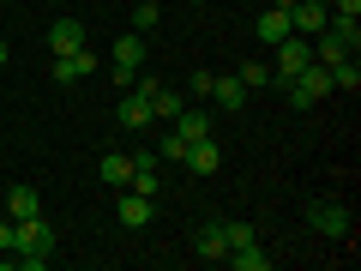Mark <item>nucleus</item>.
<instances>
[{"instance_id": "27", "label": "nucleus", "mask_w": 361, "mask_h": 271, "mask_svg": "<svg viewBox=\"0 0 361 271\" xmlns=\"http://www.w3.org/2000/svg\"><path fill=\"white\" fill-rule=\"evenodd\" d=\"M271 6H277V13H289V6H295V0H271Z\"/></svg>"}, {"instance_id": "3", "label": "nucleus", "mask_w": 361, "mask_h": 271, "mask_svg": "<svg viewBox=\"0 0 361 271\" xmlns=\"http://www.w3.org/2000/svg\"><path fill=\"white\" fill-rule=\"evenodd\" d=\"M307 229L343 241V235H349V205H337V199H313V205H307Z\"/></svg>"}, {"instance_id": "6", "label": "nucleus", "mask_w": 361, "mask_h": 271, "mask_svg": "<svg viewBox=\"0 0 361 271\" xmlns=\"http://www.w3.org/2000/svg\"><path fill=\"white\" fill-rule=\"evenodd\" d=\"M97 66H103V54L90 49V42L78 54H54V85H78V78H90Z\"/></svg>"}, {"instance_id": "21", "label": "nucleus", "mask_w": 361, "mask_h": 271, "mask_svg": "<svg viewBox=\"0 0 361 271\" xmlns=\"http://www.w3.org/2000/svg\"><path fill=\"white\" fill-rule=\"evenodd\" d=\"M229 265L235 271H271V253H259V241H253V247H241V253H229Z\"/></svg>"}, {"instance_id": "30", "label": "nucleus", "mask_w": 361, "mask_h": 271, "mask_svg": "<svg viewBox=\"0 0 361 271\" xmlns=\"http://www.w3.org/2000/svg\"><path fill=\"white\" fill-rule=\"evenodd\" d=\"M313 6H331V0H313Z\"/></svg>"}, {"instance_id": "16", "label": "nucleus", "mask_w": 361, "mask_h": 271, "mask_svg": "<svg viewBox=\"0 0 361 271\" xmlns=\"http://www.w3.org/2000/svg\"><path fill=\"white\" fill-rule=\"evenodd\" d=\"M199 253H205V259H229V235H223V217H205V229H199Z\"/></svg>"}, {"instance_id": "12", "label": "nucleus", "mask_w": 361, "mask_h": 271, "mask_svg": "<svg viewBox=\"0 0 361 271\" xmlns=\"http://www.w3.org/2000/svg\"><path fill=\"white\" fill-rule=\"evenodd\" d=\"M157 217V199H145V193H121V223H127V229H145V223Z\"/></svg>"}, {"instance_id": "32", "label": "nucleus", "mask_w": 361, "mask_h": 271, "mask_svg": "<svg viewBox=\"0 0 361 271\" xmlns=\"http://www.w3.org/2000/svg\"><path fill=\"white\" fill-rule=\"evenodd\" d=\"M49 6H61V0H49Z\"/></svg>"}, {"instance_id": "26", "label": "nucleus", "mask_w": 361, "mask_h": 271, "mask_svg": "<svg viewBox=\"0 0 361 271\" xmlns=\"http://www.w3.org/2000/svg\"><path fill=\"white\" fill-rule=\"evenodd\" d=\"M0 253H13V217H0Z\"/></svg>"}, {"instance_id": "31", "label": "nucleus", "mask_w": 361, "mask_h": 271, "mask_svg": "<svg viewBox=\"0 0 361 271\" xmlns=\"http://www.w3.org/2000/svg\"><path fill=\"white\" fill-rule=\"evenodd\" d=\"M0 6H13V0H0Z\"/></svg>"}, {"instance_id": "11", "label": "nucleus", "mask_w": 361, "mask_h": 271, "mask_svg": "<svg viewBox=\"0 0 361 271\" xmlns=\"http://www.w3.org/2000/svg\"><path fill=\"white\" fill-rule=\"evenodd\" d=\"M211 103H217V109H247V85L235 73H217V78H211Z\"/></svg>"}, {"instance_id": "28", "label": "nucleus", "mask_w": 361, "mask_h": 271, "mask_svg": "<svg viewBox=\"0 0 361 271\" xmlns=\"http://www.w3.org/2000/svg\"><path fill=\"white\" fill-rule=\"evenodd\" d=\"M187 6H205V0H187Z\"/></svg>"}, {"instance_id": "7", "label": "nucleus", "mask_w": 361, "mask_h": 271, "mask_svg": "<svg viewBox=\"0 0 361 271\" xmlns=\"http://www.w3.org/2000/svg\"><path fill=\"white\" fill-rule=\"evenodd\" d=\"M325 25H331V6H313V0H295L289 6V30L295 37H319Z\"/></svg>"}, {"instance_id": "4", "label": "nucleus", "mask_w": 361, "mask_h": 271, "mask_svg": "<svg viewBox=\"0 0 361 271\" xmlns=\"http://www.w3.org/2000/svg\"><path fill=\"white\" fill-rule=\"evenodd\" d=\"M13 247H25V253H49V259H54V223L42 217V211H37V217H18V223H13Z\"/></svg>"}, {"instance_id": "17", "label": "nucleus", "mask_w": 361, "mask_h": 271, "mask_svg": "<svg viewBox=\"0 0 361 271\" xmlns=\"http://www.w3.org/2000/svg\"><path fill=\"white\" fill-rule=\"evenodd\" d=\"M180 109H187V97H180L175 85H157V90H151V115H157V121H175Z\"/></svg>"}, {"instance_id": "8", "label": "nucleus", "mask_w": 361, "mask_h": 271, "mask_svg": "<svg viewBox=\"0 0 361 271\" xmlns=\"http://www.w3.org/2000/svg\"><path fill=\"white\" fill-rule=\"evenodd\" d=\"M85 42H90V37H85V25H78V18H66V13H61V18L49 25V49H54V54H78Z\"/></svg>"}, {"instance_id": "2", "label": "nucleus", "mask_w": 361, "mask_h": 271, "mask_svg": "<svg viewBox=\"0 0 361 271\" xmlns=\"http://www.w3.org/2000/svg\"><path fill=\"white\" fill-rule=\"evenodd\" d=\"M307 61H313V42L289 30V37L277 42V49H271V78H277V85H289V78H295V73H301Z\"/></svg>"}, {"instance_id": "15", "label": "nucleus", "mask_w": 361, "mask_h": 271, "mask_svg": "<svg viewBox=\"0 0 361 271\" xmlns=\"http://www.w3.org/2000/svg\"><path fill=\"white\" fill-rule=\"evenodd\" d=\"M175 133H180L187 145H193V139H211V109H180V115H175Z\"/></svg>"}, {"instance_id": "19", "label": "nucleus", "mask_w": 361, "mask_h": 271, "mask_svg": "<svg viewBox=\"0 0 361 271\" xmlns=\"http://www.w3.org/2000/svg\"><path fill=\"white\" fill-rule=\"evenodd\" d=\"M325 73H331V90H349V97H355V90H361V66L349 61V54H343V61H331V66H325Z\"/></svg>"}, {"instance_id": "18", "label": "nucleus", "mask_w": 361, "mask_h": 271, "mask_svg": "<svg viewBox=\"0 0 361 271\" xmlns=\"http://www.w3.org/2000/svg\"><path fill=\"white\" fill-rule=\"evenodd\" d=\"M97 175H103L109 187H127V175H133V157H127V151H109L103 163H97Z\"/></svg>"}, {"instance_id": "29", "label": "nucleus", "mask_w": 361, "mask_h": 271, "mask_svg": "<svg viewBox=\"0 0 361 271\" xmlns=\"http://www.w3.org/2000/svg\"><path fill=\"white\" fill-rule=\"evenodd\" d=\"M0 61H6V42H0Z\"/></svg>"}, {"instance_id": "9", "label": "nucleus", "mask_w": 361, "mask_h": 271, "mask_svg": "<svg viewBox=\"0 0 361 271\" xmlns=\"http://www.w3.org/2000/svg\"><path fill=\"white\" fill-rule=\"evenodd\" d=\"M180 163L193 169V175H217V169H223V151H217V139H193Z\"/></svg>"}, {"instance_id": "23", "label": "nucleus", "mask_w": 361, "mask_h": 271, "mask_svg": "<svg viewBox=\"0 0 361 271\" xmlns=\"http://www.w3.org/2000/svg\"><path fill=\"white\" fill-rule=\"evenodd\" d=\"M223 235H229V253L253 247V223H229V217H223Z\"/></svg>"}, {"instance_id": "22", "label": "nucleus", "mask_w": 361, "mask_h": 271, "mask_svg": "<svg viewBox=\"0 0 361 271\" xmlns=\"http://www.w3.org/2000/svg\"><path fill=\"white\" fill-rule=\"evenodd\" d=\"M157 18H163V13H157V0H139V6H133V37H151Z\"/></svg>"}, {"instance_id": "5", "label": "nucleus", "mask_w": 361, "mask_h": 271, "mask_svg": "<svg viewBox=\"0 0 361 271\" xmlns=\"http://www.w3.org/2000/svg\"><path fill=\"white\" fill-rule=\"evenodd\" d=\"M109 66H115V78H121V85H133V78L145 73V37H133V30H127V37H121L115 49H109Z\"/></svg>"}, {"instance_id": "14", "label": "nucleus", "mask_w": 361, "mask_h": 271, "mask_svg": "<svg viewBox=\"0 0 361 271\" xmlns=\"http://www.w3.org/2000/svg\"><path fill=\"white\" fill-rule=\"evenodd\" d=\"M253 37L265 42V49H277V42L289 37V13H277V6H271V13H259V18H253Z\"/></svg>"}, {"instance_id": "20", "label": "nucleus", "mask_w": 361, "mask_h": 271, "mask_svg": "<svg viewBox=\"0 0 361 271\" xmlns=\"http://www.w3.org/2000/svg\"><path fill=\"white\" fill-rule=\"evenodd\" d=\"M235 78H241L247 90H265V85H277V78H271V66H265V61H241V73H235Z\"/></svg>"}, {"instance_id": "13", "label": "nucleus", "mask_w": 361, "mask_h": 271, "mask_svg": "<svg viewBox=\"0 0 361 271\" xmlns=\"http://www.w3.org/2000/svg\"><path fill=\"white\" fill-rule=\"evenodd\" d=\"M0 211H6V217H37L42 211V199H37V187H13V193H0Z\"/></svg>"}, {"instance_id": "10", "label": "nucleus", "mask_w": 361, "mask_h": 271, "mask_svg": "<svg viewBox=\"0 0 361 271\" xmlns=\"http://www.w3.org/2000/svg\"><path fill=\"white\" fill-rule=\"evenodd\" d=\"M115 115H121V127H151V121H157V115H151V97H145L139 85H133L127 97H121V109H115Z\"/></svg>"}, {"instance_id": "25", "label": "nucleus", "mask_w": 361, "mask_h": 271, "mask_svg": "<svg viewBox=\"0 0 361 271\" xmlns=\"http://www.w3.org/2000/svg\"><path fill=\"white\" fill-rule=\"evenodd\" d=\"M331 13H337V18H355V13H361V0H331Z\"/></svg>"}, {"instance_id": "24", "label": "nucleus", "mask_w": 361, "mask_h": 271, "mask_svg": "<svg viewBox=\"0 0 361 271\" xmlns=\"http://www.w3.org/2000/svg\"><path fill=\"white\" fill-rule=\"evenodd\" d=\"M157 157H175V163H180V157H187V139H180V133H169V139L157 145Z\"/></svg>"}, {"instance_id": "1", "label": "nucleus", "mask_w": 361, "mask_h": 271, "mask_svg": "<svg viewBox=\"0 0 361 271\" xmlns=\"http://www.w3.org/2000/svg\"><path fill=\"white\" fill-rule=\"evenodd\" d=\"M283 90H289V109H313V103H325V97H331V73H325L319 61H307Z\"/></svg>"}]
</instances>
